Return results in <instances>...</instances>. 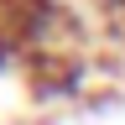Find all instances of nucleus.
I'll return each mask as SVG.
<instances>
[{"label": "nucleus", "instance_id": "1", "mask_svg": "<svg viewBox=\"0 0 125 125\" xmlns=\"http://www.w3.org/2000/svg\"><path fill=\"white\" fill-rule=\"evenodd\" d=\"M21 57H26V52H21V42H16L10 31L0 26V73H10V68H16V62H21Z\"/></svg>", "mask_w": 125, "mask_h": 125}]
</instances>
